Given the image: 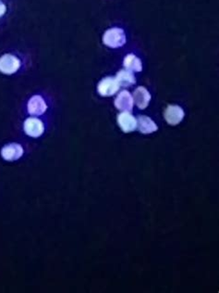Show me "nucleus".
I'll use <instances>...</instances> for the list:
<instances>
[{"label": "nucleus", "instance_id": "nucleus-1", "mask_svg": "<svg viewBox=\"0 0 219 293\" xmlns=\"http://www.w3.org/2000/svg\"><path fill=\"white\" fill-rule=\"evenodd\" d=\"M126 41L127 38L123 29L117 27L110 28L107 30L103 35L104 44L111 49L121 48L125 45Z\"/></svg>", "mask_w": 219, "mask_h": 293}, {"label": "nucleus", "instance_id": "nucleus-2", "mask_svg": "<svg viewBox=\"0 0 219 293\" xmlns=\"http://www.w3.org/2000/svg\"><path fill=\"white\" fill-rule=\"evenodd\" d=\"M21 67V61L11 54L0 57V72L4 74H13Z\"/></svg>", "mask_w": 219, "mask_h": 293}, {"label": "nucleus", "instance_id": "nucleus-3", "mask_svg": "<svg viewBox=\"0 0 219 293\" xmlns=\"http://www.w3.org/2000/svg\"><path fill=\"white\" fill-rule=\"evenodd\" d=\"M119 89V84L117 83L116 78L114 77H106L102 79L98 86L97 91L102 97H111L115 95Z\"/></svg>", "mask_w": 219, "mask_h": 293}, {"label": "nucleus", "instance_id": "nucleus-4", "mask_svg": "<svg viewBox=\"0 0 219 293\" xmlns=\"http://www.w3.org/2000/svg\"><path fill=\"white\" fill-rule=\"evenodd\" d=\"M164 120L170 126H177L184 118V111L178 105H169L164 112Z\"/></svg>", "mask_w": 219, "mask_h": 293}, {"label": "nucleus", "instance_id": "nucleus-5", "mask_svg": "<svg viewBox=\"0 0 219 293\" xmlns=\"http://www.w3.org/2000/svg\"><path fill=\"white\" fill-rule=\"evenodd\" d=\"M23 147L18 143H10L1 149L2 158L7 161H17L23 155Z\"/></svg>", "mask_w": 219, "mask_h": 293}, {"label": "nucleus", "instance_id": "nucleus-6", "mask_svg": "<svg viewBox=\"0 0 219 293\" xmlns=\"http://www.w3.org/2000/svg\"><path fill=\"white\" fill-rule=\"evenodd\" d=\"M23 129H24V132L26 133L29 137L39 138L44 133L45 126L41 120L31 117V118L26 119V121L24 122Z\"/></svg>", "mask_w": 219, "mask_h": 293}, {"label": "nucleus", "instance_id": "nucleus-7", "mask_svg": "<svg viewBox=\"0 0 219 293\" xmlns=\"http://www.w3.org/2000/svg\"><path fill=\"white\" fill-rule=\"evenodd\" d=\"M116 121L123 132L130 133L136 130L137 121L130 112H123L119 113L116 117Z\"/></svg>", "mask_w": 219, "mask_h": 293}, {"label": "nucleus", "instance_id": "nucleus-8", "mask_svg": "<svg viewBox=\"0 0 219 293\" xmlns=\"http://www.w3.org/2000/svg\"><path fill=\"white\" fill-rule=\"evenodd\" d=\"M133 98L130 92L127 90L121 91L118 93L115 99V106L116 109L121 112H131L133 108Z\"/></svg>", "mask_w": 219, "mask_h": 293}, {"label": "nucleus", "instance_id": "nucleus-9", "mask_svg": "<svg viewBox=\"0 0 219 293\" xmlns=\"http://www.w3.org/2000/svg\"><path fill=\"white\" fill-rule=\"evenodd\" d=\"M47 110H48V105L41 96L36 95L30 98L28 102V112L30 114L39 116L47 112Z\"/></svg>", "mask_w": 219, "mask_h": 293}, {"label": "nucleus", "instance_id": "nucleus-10", "mask_svg": "<svg viewBox=\"0 0 219 293\" xmlns=\"http://www.w3.org/2000/svg\"><path fill=\"white\" fill-rule=\"evenodd\" d=\"M133 101L137 105L138 108L144 110L151 100V94L144 86H139L133 92Z\"/></svg>", "mask_w": 219, "mask_h": 293}, {"label": "nucleus", "instance_id": "nucleus-11", "mask_svg": "<svg viewBox=\"0 0 219 293\" xmlns=\"http://www.w3.org/2000/svg\"><path fill=\"white\" fill-rule=\"evenodd\" d=\"M136 121H137L136 129H138L139 132L144 134V135L156 132L158 129L157 124L152 119L149 118L148 116L139 115L137 119H136Z\"/></svg>", "mask_w": 219, "mask_h": 293}, {"label": "nucleus", "instance_id": "nucleus-12", "mask_svg": "<svg viewBox=\"0 0 219 293\" xmlns=\"http://www.w3.org/2000/svg\"><path fill=\"white\" fill-rule=\"evenodd\" d=\"M116 79L119 86H124V87H128L136 83V78L129 70L119 71L116 73Z\"/></svg>", "mask_w": 219, "mask_h": 293}, {"label": "nucleus", "instance_id": "nucleus-13", "mask_svg": "<svg viewBox=\"0 0 219 293\" xmlns=\"http://www.w3.org/2000/svg\"><path fill=\"white\" fill-rule=\"evenodd\" d=\"M123 65L124 67L126 68V70H129L130 72L139 73L143 70V64H142L141 60L133 54H129L125 57Z\"/></svg>", "mask_w": 219, "mask_h": 293}, {"label": "nucleus", "instance_id": "nucleus-14", "mask_svg": "<svg viewBox=\"0 0 219 293\" xmlns=\"http://www.w3.org/2000/svg\"><path fill=\"white\" fill-rule=\"evenodd\" d=\"M6 10H7L6 5L0 0V17H2L3 15L6 13Z\"/></svg>", "mask_w": 219, "mask_h": 293}]
</instances>
